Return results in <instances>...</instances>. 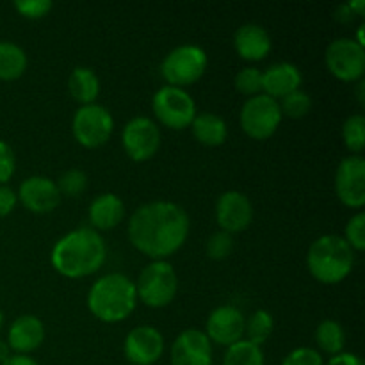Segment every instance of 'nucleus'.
Listing matches in <instances>:
<instances>
[{
  "label": "nucleus",
  "mask_w": 365,
  "mask_h": 365,
  "mask_svg": "<svg viewBox=\"0 0 365 365\" xmlns=\"http://www.w3.org/2000/svg\"><path fill=\"white\" fill-rule=\"evenodd\" d=\"M189 227V216L180 205L157 200L134 210L128 220V239L143 255L166 260L187 241Z\"/></svg>",
  "instance_id": "1"
},
{
  "label": "nucleus",
  "mask_w": 365,
  "mask_h": 365,
  "mask_svg": "<svg viewBox=\"0 0 365 365\" xmlns=\"http://www.w3.org/2000/svg\"><path fill=\"white\" fill-rule=\"evenodd\" d=\"M107 257L106 241L93 228H77L56 242L52 250L53 269L63 277L77 280L96 273Z\"/></svg>",
  "instance_id": "2"
},
{
  "label": "nucleus",
  "mask_w": 365,
  "mask_h": 365,
  "mask_svg": "<svg viewBox=\"0 0 365 365\" xmlns=\"http://www.w3.org/2000/svg\"><path fill=\"white\" fill-rule=\"evenodd\" d=\"M138 305L135 284L121 273L98 278L88 292V309L103 323H120L134 312Z\"/></svg>",
  "instance_id": "3"
},
{
  "label": "nucleus",
  "mask_w": 365,
  "mask_h": 365,
  "mask_svg": "<svg viewBox=\"0 0 365 365\" xmlns=\"http://www.w3.org/2000/svg\"><path fill=\"white\" fill-rule=\"evenodd\" d=\"M310 274L324 285L341 284L355 266V252L341 235H321L307 253Z\"/></svg>",
  "instance_id": "4"
},
{
  "label": "nucleus",
  "mask_w": 365,
  "mask_h": 365,
  "mask_svg": "<svg viewBox=\"0 0 365 365\" xmlns=\"http://www.w3.org/2000/svg\"><path fill=\"white\" fill-rule=\"evenodd\" d=\"M138 298L152 309L170 305L178 292V277L168 260H152L139 274L135 284Z\"/></svg>",
  "instance_id": "5"
},
{
  "label": "nucleus",
  "mask_w": 365,
  "mask_h": 365,
  "mask_svg": "<svg viewBox=\"0 0 365 365\" xmlns=\"http://www.w3.org/2000/svg\"><path fill=\"white\" fill-rule=\"evenodd\" d=\"M209 64L207 52L198 45H180L171 50L160 64V73L175 88L195 84L203 77Z\"/></svg>",
  "instance_id": "6"
},
{
  "label": "nucleus",
  "mask_w": 365,
  "mask_h": 365,
  "mask_svg": "<svg viewBox=\"0 0 365 365\" xmlns=\"http://www.w3.org/2000/svg\"><path fill=\"white\" fill-rule=\"evenodd\" d=\"M152 109L157 120L168 128L182 130L191 127L196 116V103L184 88L164 86L153 95Z\"/></svg>",
  "instance_id": "7"
},
{
  "label": "nucleus",
  "mask_w": 365,
  "mask_h": 365,
  "mask_svg": "<svg viewBox=\"0 0 365 365\" xmlns=\"http://www.w3.org/2000/svg\"><path fill=\"white\" fill-rule=\"evenodd\" d=\"M71 130L77 143H81L84 148H100L113 135V114L100 103L81 106L71 121Z\"/></svg>",
  "instance_id": "8"
},
{
  "label": "nucleus",
  "mask_w": 365,
  "mask_h": 365,
  "mask_svg": "<svg viewBox=\"0 0 365 365\" xmlns=\"http://www.w3.org/2000/svg\"><path fill=\"white\" fill-rule=\"evenodd\" d=\"M282 118L284 116H282L278 100L260 93V95L246 100L242 106L241 127L246 135L257 139V141H262V139L271 138L278 130Z\"/></svg>",
  "instance_id": "9"
},
{
  "label": "nucleus",
  "mask_w": 365,
  "mask_h": 365,
  "mask_svg": "<svg viewBox=\"0 0 365 365\" xmlns=\"http://www.w3.org/2000/svg\"><path fill=\"white\" fill-rule=\"evenodd\" d=\"M324 61L334 77L344 82L362 81L365 71V50L351 38H339L328 45Z\"/></svg>",
  "instance_id": "10"
},
{
  "label": "nucleus",
  "mask_w": 365,
  "mask_h": 365,
  "mask_svg": "<svg viewBox=\"0 0 365 365\" xmlns=\"http://www.w3.org/2000/svg\"><path fill=\"white\" fill-rule=\"evenodd\" d=\"M121 143H123L125 152H127V155L132 160L145 163V160L152 159L157 153V150H159L160 130L155 125V121H152L150 118H132L125 125L123 134H121Z\"/></svg>",
  "instance_id": "11"
},
{
  "label": "nucleus",
  "mask_w": 365,
  "mask_h": 365,
  "mask_svg": "<svg viewBox=\"0 0 365 365\" xmlns=\"http://www.w3.org/2000/svg\"><path fill=\"white\" fill-rule=\"evenodd\" d=\"M337 198L349 209H362L365 205V160L360 155L341 160L335 173Z\"/></svg>",
  "instance_id": "12"
},
{
  "label": "nucleus",
  "mask_w": 365,
  "mask_h": 365,
  "mask_svg": "<svg viewBox=\"0 0 365 365\" xmlns=\"http://www.w3.org/2000/svg\"><path fill=\"white\" fill-rule=\"evenodd\" d=\"M123 351L132 365H153L164 353V337L157 328L143 324L128 331Z\"/></svg>",
  "instance_id": "13"
},
{
  "label": "nucleus",
  "mask_w": 365,
  "mask_h": 365,
  "mask_svg": "<svg viewBox=\"0 0 365 365\" xmlns=\"http://www.w3.org/2000/svg\"><path fill=\"white\" fill-rule=\"evenodd\" d=\"M245 316L239 309L232 305H223L214 309L207 319L205 335L210 342L230 348L245 337Z\"/></svg>",
  "instance_id": "14"
},
{
  "label": "nucleus",
  "mask_w": 365,
  "mask_h": 365,
  "mask_svg": "<svg viewBox=\"0 0 365 365\" xmlns=\"http://www.w3.org/2000/svg\"><path fill=\"white\" fill-rule=\"evenodd\" d=\"M216 220L221 230L228 234L246 230L253 221L252 202L239 191L223 192L216 203Z\"/></svg>",
  "instance_id": "15"
},
{
  "label": "nucleus",
  "mask_w": 365,
  "mask_h": 365,
  "mask_svg": "<svg viewBox=\"0 0 365 365\" xmlns=\"http://www.w3.org/2000/svg\"><path fill=\"white\" fill-rule=\"evenodd\" d=\"M18 202L34 214H48L57 209L63 200L57 184L46 177H29L18 189Z\"/></svg>",
  "instance_id": "16"
},
{
  "label": "nucleus",
  "mask_w": 365,
  "mask_h": 365,
  "mask_svg": "<svg viewBox=\"0 0 365 365\" xmlns=\"http://www.w3.org/2000/svg\"><path fill=\"white\" fill-rule=\"evenodd\" d=\"M171 365H212V342L205 331H182L171 346Z\"/></svg>",
  "instance_id": "17"
},
{
  "label": "nucleus",
  "mask_w": 365,
  "mask_h": 365,
  "mask_svg": "<svg viewBox=\"0 0 365 365\" xmlns=\"http://www.w3.org/2000/svg\"><path fill=\"white\" fill-rule=\"evenodd\" d=\"M45 341V324L32 314L16 317L7 331V346L16 355H27L36 351Z\"/></svg>",
  "instance_id": "18"
},
{
  "label": "nucleus",
  "mask_w": 365,
  "mask_h": 365,
  "mask_svg": "<svg viewBox=\"0 0 365 365\" xmlns=\"http://www.w3.org/2000/svg\"><path fill=\"white\" fill-rule=\"evenodd\" d=\"M302 82V71L291 63L271 64L266 71H262V91L273 100H282L284 96L298 91Z\"/></svg>",
  "instance_id": "19"
},
{
  "label": "nucleus",
  "mask_w": 365,
  "mask_h": 365,
  "mask_svg": "<svg viewBox=\"0 0 365 365\" xmlns=\"http://www.w3.org/2000/svg\"><path fill=\"white\" fill-rule=\"evenodd\" d=\"M234 46L245 61H262L271 50V38L262 25L245 24L235 32Z\"/></svg>",
  "instance_id": "20"
},
{
  "label": "nucleus",
  "mask_w": 365,
  "mask_h": 365,
  "mask_svg": "<svg viewBox=\"0 0 365 365\" xmlns=\"http://www.w3.org/2000/svg\"><path fill=\"white\" fill-rule=\"evenodd\" d=\"M88 214L93 230H113L123 221V200L118 195H113V192H103V195L96 196L93 200Z\"/></svg>",
  "instance_id": "21"
},
{
  "label": "nucleus",
  "mask_w": 365,
  "mask_h": 365,
  "mask_svg": "<svg viewBox=\"0 0 365 365\" xmlns=\"http://www.w3.org/2000/svg\"><path fill=\"white\" fill-rule=\"evenodd\" d=\"M192 135L196 141L202 143L203 146H221L227 141L228 128L227 121L214 113L196 114L191 123Z\"/></svg>",
  "instance_id": "22"
},
{
  "label": "nucleus",
  "mask_w": 365,
  "mask_h": 365,
  "mask_svg": "<svg viewBox=\"0 0 365 365\" xmlns=\"http://www.w3.org/2000/svg\"><path fill=\"white\" fill-rule=\"evenodd\" d=\"M68 91L81 106H89L98 98L100 81L91 68L77 66L68 78Z\"/></svg>",
  "instance_id": "23"
},
{
  "label": "nucleus",
  "mask_w": 365,
  "mask_h": 365,
  "mask_svg": "<svg viewBox=\"0 0 365 365\" xmlns=\"http://www.w3.org/2000/svg\"><path fill=\"white\" fill-rule=\"evenodd\" d=\"M27 70V53L13 41H0V81H16Z\"/></svg>",
  "instance_id": "24"
},
{
  "label": "nucleus",
  "mask_w": 365,
  "mask_h": 365,
  "mask_svg": "<svg viewBox=\"0 0 365 365\" xmlns=\"http://www.w3.org/2000/svg\"><path fill=\"white\" fill-rule=\"evenodd\" d=\"M316 342L317 348L323 353H327V355H339V353H342L346 344L344 328L341 327V323L334 319L321 321L316 330Z\"/></svg>",
  "instance_id": "25"
},
{
  "label": "nucleus",
  "mask_w": 365,
  "mask_h": 365,
  "mask_svg": "<svg viewBox=\"0 0 365 365\" xmlns=\"http://www.w3.org/2000/svg\"><path fill=\"white\" fill-rule=\"evenodd\" d=\"M264 351L260 346L253 344V342L242 341L235 342L230 348H227L225 353L223 365H264Z\"/></svg>",
  "instance_id": "26"
},
{
  "label": "nucleus",
  "mask_w": 365,
  "mask_h": 365,
  "mask_svg": "<svg viewBox=\"0 0 365 365\" xmlns=\"http://www.w3.org/2000/svg\"><path fill=\"white\" fill-rule=\"evenodd\" d=\"M274 330V319L267 310H255L250 316V319L245 323V335L246 341L262 348L264 342L271 337Z\"/></svg>",
  "instance_id": "27"
},
{
  "label": "nucleus",
  "mask_w": 365,
  "mask_h": 365,
  "mask_svg": "<svg viewBox=\"0 0 365 365\" xmlns=\"http://www.w3.org/2000/svg\"><path fill=\"white\" fill-rule=\"evenodd\" d=\"M342 139L349 152L356 153L365 148V118L362 114H353L342 125Z\"/></svg>",
  "instance_id": "28"
},
{
  "label": "nucleus",
  "mask_w": 365,
  "mask_h": 365,
  "mask_svg": "<svg viewBox=\"0 0 365 365\" xmlns=\"http://www.w3.org/2000/svg\"><path fill=\"white\" fill-rule=\"evenodd\" d=\"M278 103H280L282 116H287L291 120H299V118H305L309 114L310 107H312V98L305 91L298 89V91L284 96L282 102Z\"/></svg>",
  "instance_id": "29"
},
{
  "label": "nucleus",
  "mask_w": 365,
  "mask_h": 365,
  "mask_svg": "<svg viewBox=\"0 0 365 365\" xmlns=\"http://www.w3.org/2000/svg\"><path fill=\"white\" fill-rule=\"evenodd\" d=\"M57 189H59L61 196H70V198H75V196L82 195L88 187V175L82 170H68L64 171L59 177V180L56 182Z\"/></svg>",
  "instance_id": "30"
},
{
  "label": "nucleus",
  "mask_w": 365,
  "mask_h": 365,
  "mask_svg": "<svg viewBox=\"0 0 365 365\" xmlns=\"http://www.w3.org/2000/svg\"><path fill=\"white\" fill-rule=\"evenodd\" d=\"M234 84L239 93L248 95L250 98L260 95V91H262V71H260L259 68L252 66L242 68V70L235 75Z\"/></svg>",
  "instance_id": "31"
},
{
  "label": "nucleus",
  "mask_w": 365,
  "mask_h": 365,
  "mask_svg": "<svg viewBox=\"0 0 365 365\" xmlns=\"http://www.w3.org/2000/svg\"><path fill=\"white\" fill-rule=\"evenodd\" d=\"M205 250L207 255L212 260H225L234 252V237L228 232H216V234H212L209 237Z\"/></svg>",
  "instance_id": "32"
},
{
  "label": "nucleus",
  "mask_w": 365,
  "mask_h": 365,
  "mask_svg": "<svg viewBox=\"0 0 365 365\" xmlns=\"http://www.w3.org/2000/svg\"><path fill=\"white\" fill-rule=\"evenodd\" d=\"M344 241L353 248V252H364L365 250V214L359 212L346 225Z\"/></svg>",
  "instance_id": "33"
},
{
  "label": "nucleus",
  "mask_w": 365,
  "mask_h": 365,
  "mask_svg": "<svg viewBox=\"0 0 365 365\" xmlns=\"http://www.w3.org/2000/svg\"><path fill=\"white\" fill-rule=\"evenodd\" d=\"M53 7V4L50 0H16L14 2V9L25 18H31V20H38V18L46 16L50 13V9Z\"/></svg>",
  "instance_id": "34"
},
{
  "label": "nucleus",
  "mask_w": 365,
  "mask_h": 365,
  "mask_svg": "<svg viewBox=\"0 0 365 365\" xmlns=\"http://www.w3.org/2000/svg\"><path fill=\"white\" fill-rule=\"evenodd\" d=\"M282 365H324V362L317 349L298 348L285 356Z\"/></svg>",
  "instance_id": "35"
},
{
  "label": "nucleus",
  "mask_w": 365,
  "mask_h": 365,
  "mask_svg": "<svg viewBox=\"0 0 365 365\" xmlns=\"http://www.w3.org/2000/svg\"><path fill=\"white\" fill-rule=\"evenodd\" d=\"M14 170H16V157H14L13 148L0 139V185L11 180Z\"/></svg>",
  "instance_id": "36"
},
{
  "label": "nucleus",
  "mask_w": 365,
  "mask_h": 365,
  "mask_svg": "<svg viewBox=\"0 0 365 365\" xmlns=\"http://www.w3.org/2000/svg\"><path fill=\"white\" fill-rule=\"evenodd\" d=\"M18 203L16 192L7 185H0V217L9 216Z\"/></svg>",
  "instance_id": "37"
},
{
  "label": "nucleus",
  "mask_w": 365,
  "mask_h": 365,
  "mask_svg": "<svg viewBox=\"0 0 365 365\" xmlns=\"http://www.w3.org/2000/svg\"><path fill=\"white\" fill-rule=\"evenodd\" d=\"M327 365H364V362L355 353H339V355L331 356Z\"/></svg>",
  "instance_id": "38"
},
{
  "label": "nucleus",
  "mask_w": 365,
  "mask_h": 365,
  "mask_svg": "<svg viewBox=\"0 0 365 365\" xmlns=\"http://www.w3.org/2000/svg\"><path fill=\"white\" fill-rule=\"evenodd\" d=\"M2 365H39V364L27 355H11Z\"/></svg>",
  "instance_id": "39"
},
{
  "label": "nucleus",
  "mask_w": 365,
  "mask_h": 365,
  "mask_svg": "<svg viewBox=\"0 0 365 365\" xmlns=\"http://www.w3.org/2000/svg\"><path fill=\"white\" fill-rule=\"evenodd\" d=\"M9 351H11V349H9V346H7V342L0 341V365H2L7 359H9V356H11Z\"/></svg>",
  "instance_id": "40"
},
{
  "label": "nucleus",
  "mask_w": 365,
  "mask_h": 365,
  "mask_svg": "<svg viewBox=\"0 0 365 365\" xmlns=\"http://www.w3.org/2000/svg\"><path fill=\"white\" fill-rule=\"evenodd\" d=\"M364 88H365V82L360 81V84H359V102L362 103V106H364V100H365V96H364Z\"/></svg>",
  "instance_id": "41"
},
{
  "label": "nucleus",
  "mask_w": 365,
  "mask_h": 365,
  "mask_svg": "<svg viewBox=\"0 0 365 365\" xmlns=\"http://www.w3.org/2000/svg\"><path fill=\"white\" fill-rule=\"evenodd\" d=\"M2 323H4V314L2 310H0V328H2Z\"/></svg>",
  "instance_id": "42"
}]
</instances>
